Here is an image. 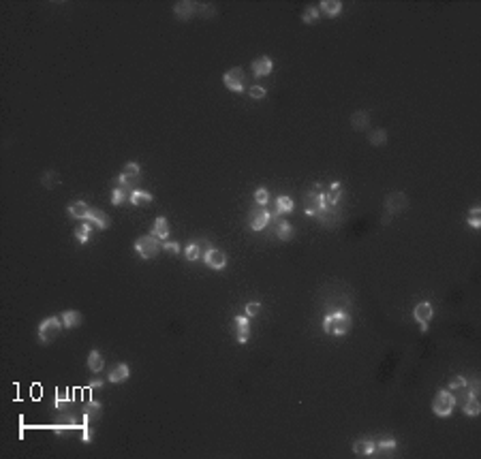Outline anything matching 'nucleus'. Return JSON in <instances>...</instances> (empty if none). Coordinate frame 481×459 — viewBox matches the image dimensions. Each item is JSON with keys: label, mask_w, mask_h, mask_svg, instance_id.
Masks as SVG:
<instances>
[{"label": "nucleus", "mask_w": 481, "mask_h": 459, "mask_svg": "<svg viewBox=\"0 0 481 459\" xmlns=\"http://www.w3.org/2000/svg\"><path fill=\"white\" fill-rule=\"evenodd\" d=\"M32 397H41V387L39 385L32 387Z\"/></svg>", "instance_id": "obj_45"}, {"label": "nucleus", "mask_w": 481, "mask_h": 459, "mask_svg": "<svg viewBox=\"0 0 481 459\" xmlns=\"http://www.w3.org/2000/svg\"><path fill=\"white\" fill-rule=\"evenodd\" d=\"M469 224L473 229H479L481 227V209L479 207H473L469 212Z\"/></svg>", "instance_id": "obj_36"}, {"label": "nucleus", "mask_w": 481, "mask_h": 459, "mask_svg": "<svg viewBox=\"0 0 481 459\" xmlns=\"http://www.w3.org/2000/svg\"><path fill=\"white\" fill-rule=\"evenodd\" d=\"M161 244H159V237L156 235H141L135 239V250L141 259H154L156 254L161 252Z\"/></svg>", "instance_id": "obj_4"}, {"label": "nucleus", "mask_w": 481, "mask_h": 459, "mask_svg": "<svg viewBox=\"0 0 481 459\" xmlns=\"http://www.w3.org/2000/svg\"><path fill=\"white\" fill-rule=\"evenodd\" d=\"M152 235L163 239V242H167V237H169V222H167V218H163V216L156 218L154 227H152Z\"/></svg>", "instance_id": "obj_22"}, {"label": "nucleus", "mask_w": 481, "mask_h": 459, "mask_svg": "<svg viewBox=\"0 0 481 459\" xmlns=\"http://www.w3.org/2000/svg\"><path fill=\"white\" fill-rule=\"evenodd\" d=\"M204 261L210 269H214V272H221V269L227 267V254H225L223 250H219V248H210V250H206Z\"/></svg>", "instance_id": "obj_9"}, {"label": "nucleus", "mask_w": 481, "mask_h": 459, "mask_svg": "<svg viewBox=\"0 0 481 459\" xmlns=\"http://www.w3.org/2000/svg\"><path fill=\"white\" fill-rule=\"evenodd\" d=\"M90 231H92V222H86V224H81L79 229H75V237H77L81 244H88Z\"/></svg>", "instance_id": "obj_31"}, {"label": "nucleus", "mask_w": 481, "mask_h": 459, "mask_svg": "<svg viewBox=\"0 0 481 459\" xmlns=\"http://www.w3.org/2000/svg\"><path fill=\"white\" fill-rule=\"evenodd\" d=\"M396 447H398V442L394 438H383L379 442H374V453L379 451L381 455H387L389 451H396Z\"/></svg>", "instance_id": "obj_28"}, {"label": "nucleus", "mask_w": 481, "mask_h": 459, "mask_svg": "<svg viewBox=\"0 0 481 459\" xmlns=\"http://www.w3.org/2000/svg\"><path fill=\"white\" fill-rule=\"evenodd\" d=\"M454 408H456V397L452 395V391H447V389L439 391L437 397H434V402H432V412H434V415L445 419V417L452 415Z\"/></svg>", "instance_id": "obj_3"}, {"label": "nucleus", "mask_w": 481, "mask_h": 459, "mask_svg": "<svg viewBox=\"0 0 481 459\" xmlns=\"http://www.w3.org/2000/svg\"><path fill=\"white\" fill-rule=\"evenodd\" d=\"M86 220L88 222H92L94 227H99V229H107L109 224H111V218L105 214V212H101V209H92L90 207V212H88V216H86Z\"/></svg>", "instance_id": "obj_15"}, {"label": "nucleus", "mask_w": 481, "mask_h": 459, "mask_svg": "<svg viewBox=\"0 0 481 459\" xmlns=\"http://www.w3.org/2000/svg\"><path fill=\"white\" fill-rule=\"evenodd\" d=\"M56 402H71V389L69 387H58L56 389Z\"/></svg>", "instance_id": "obj_38"}, {"label": "nucleus", "mask_w": 481, "mask_h": 459, "mask_svg": "<svg viewBox=\"0 0 481 459\" xmlns=\"http://www.w3.org/2000/svg\"><path fill=\"white\" fill-rule=\"evenodd\" d=\"M269 218H272V214L267 209H252L250 216H248V224H250L252 231H263L269 224Z\"/></svg>", "instance_id": "obj_11"}, {"label": "nucleus", "mask_w": 481, "mask_h": 459, "mask_svg": "<svg viewBox=\"0 0 481 459\" xmlns=\"http://www.w3.org/2000/svg\"><path fill=\"white\" fill-rule=\"evenodd\" d=\"M197 13H201V15H214V4H199Z\"/></svg>", "instance_id": "obj_43"}, {"label": "nucleus", "mask_w": 481, "mask_h": 459, "mask_svg": "<svg viewBox=\"0 0 481 459\" xmlns=\"http://www.w3.org/2000/svg\"><path fill=\"white\" fill-rule=\"evenodd\" d=\"M413 316H415V320L419 322V331H422V333H426V331H428V322H430L432 316H434V307L428 304V302H422V304L415 306Z\"/></svg>", "instance_id": "obj_8"}, {"label": "nucleus", "mask_w": 481, "mask_h": 459, "mask_svg": "<svg viewBox=\"0 0 481 459\" xmlns=\"http://www.w3.org/2000/svg\"><path fill=\"white\" fill-rule=\"evenodd\" d=\"M323 212H325V190L317 184L306 194V216H319Z\"/></svg>", "instance_id": "obj_2"}, {"label": "nucleus", "mask_w": 481, "mask_h": 459, "mask_svg": "<svg viewBox=\"0 0 481 459\" xmlns=\"http://www.w3.org/2000/svg\"><path fill=\"white\" fill-rule=\"evenodd\" d=\"M257 314H261V304L259 302L246 304V316H257Z\"/></svg>", "instance_id": "obj_40"}, {"label": "nucleus", "mask_w": 481, "mask_h": 459, "mask_svg": "<svg viewBox=\"0 0 481 459\" xmlns=\"http://www.w3.org/2000/svg\"><path fill=\"white\" fill-rule=\"evenodd\" d=\"M370 144L372 146H385L387 144V131L385 129H379V131H374V133H370Z\"/></svg>", "instance_id": "obj_32"}, {"label": "nucleus", "mask_w": 481, "mask_h": 459, "mask_svg": "<svg viewBox=\"0 0 481 459\" xmlns=\"http://www.w3.org/2000/svg\"><path fill=\"white\" fill-rule=\"evenodd\" d=\"M103 367H105V361H103V357H101V352L94 348V350L88 355V370L94 372V374H101Z\"/></svg>", "instance_id": "obj_23"}, {"label": "nucleus", "mask_w": 481, "mask_h": 459, "mask_svg": "<svg viewBox=\"0 0 481 459\" xmlns=\"http://www.w3.org/2000/svg\"><path fill=\"white\" fill-rule=\"evenodd\" d=\"M129 203H133V205L137 207H146L152 203V194H150L148 190H139V188H135V190L129 194Z\"/></svg>", "instance_id": "obj_18"}, {"label": "nucleus", "mask_w": 481, "mask_h": 459, "mask_svg": "<svg viewBox=\"0 0 481 459\" xmlns=\"http://www.w3.org/2000/svg\"><path fill=\"white\" fill-rule=\"evenodd\" d=\"M293 207H295V203H293V199L287 197V194H280V197L276 199V214L278 216L293 212Z\"/></svg>", "instance_id": "obj_25"}, {"label": "nucleus", "mask_w": 481, "mask_h": 459, "mask_svg": "<svg viewBox=\"0 0 481 459\" xmlns=\"http://www.w3.org/2000/svg\"><path fill=\"white\" fill-rule=\"evenodd\" d=\"M124 201H129V192L124 190V188H120V186H116L114 190H111V205H122Z\"/></svg>", "instance_id": "obj_30"}, {"label": "nucleus", "mask_w": 481, "mask_h": 459, "mask_svg": "<svg viewBox=\"0 0 481 459\" xmlns=\"http://www.w3.org/2000/svg\"><path fill=\"white\" fill-rule=\"evenodd\" d=\"M462 412H464L467 417H477L479 412H481V404H479L477 397H469V400L462 404Z\"/></svg>", "instance_id": "obj_27"}, {"label": "nucleus", "mask_w": 481, "mask_h": 459, "mask_svg": "<svg viewBox=\"0 0 481 459\" xmlns=\"http://www.w3.org/2000/svg\"><path fill=\"white\" fill-rule=\"evenodd\" d=\"M302 19L306 21V24H314V21L319 19V6H306V11L302 15Z\"/></svg>", "instance_id": "obj_34"}, {"label": "nucleus", "mask_w": 481, "mask_h": 459, "mask_svg": "<svg viewBox=\"0 0 481 459\" xmlns=\"http://www.w3.org/2000/svg\"><path fill=\"white\" fill-rule=\"evenodd\" d=\"M248 94H250V99H254V101H261V99H265V88H261V86H252L250 90H248Z\"/></svg>", "instance_id": "obj_39"}, {"label": "nucleus", "mask_w": 481, "mask_h": 459, "mask_svg": "<svg viewBox=\"0 0 481 459\" xmlns=\"http://www.w3.org/2000/svg\"><path fill=\"white\" fill-rule=\"evenodd\" d=\"M274 69V62L269 56H259L257 60H252V73L254 77H265V75H269Z\"/></svg>", "instance_id": "obj_14"}, {"label": "nucleus", "mask_w": 481, "mask_h": 459, "mask_svg": "<svg viewBox=\"0 0 481 459\" xmlns=\"http://www.w3.org/2000/svg\"><path fill=\"white\" fill-rule=\"evenodd\" d=\"M276 235L282 239V242H289V239L293 237V227L287 222V220H280L278 222V231H276Z\"/></svg>", "instance_id": "obj_29"}, {"label": "nucleus", "mask_w": 481, "mask_h": 459, "mask_svg": "<svg viewBox=\"0 0 481 459\" xmlns=\"http://www.w3.org/2000/svg\"><path fill=\"white\" fill-rule=\"evenodd\" d=\"M105 385V380L103 378H94L92 382H90V389H94V387H103Z\"/></svg>", "instance_id": "obj_44"}, {"label": "nucleus", "mask_w": 481, "mask_h": 459, "mask_svg": "<svg viewBox=\"0 0 481 459\" xmlns=\"http://www.w3.org/2000/svg\"><path fill=\"white\" fill-rule=\"evenodd\" d=\"M139 177H141V167H139V164L137 162H126L122 173H120V177H118L120 188H124V190L131 194L135 190V184L139 182Z\"/></svg>", "instance_id": "obj_6"}, {"label": "nucleus", "mask_w": 481, "mask_h": 459, "mask_svg": "<svg viewBox=\"0 0 481 459\" xmlns=\"http://www.w3.org/2000/svg\"><path fill=\"white\" fill-rule=\"evenodd\" d=\"M254 201H257V205H265V203L269 201L267 188H257V190H254Z\"/></svg>", "instance_id": "obj_37"}, {"label": "nucleus", "mask_w": 481, "mask_h": 459, "mask_svg": "<svg viewBox=\"0 0 481 459\" xmlns=\"http://www.w3.org/2000/svg\"><path fill=\"white\" fill-rule=\"evenodd\" d=\"M353 453L357 457H370L374 455V440H357L353 445Z\"/></svg>", "instance_id": "obj_21"}, {"label": "nucleus", "mask_w": 481, "mask_h": 459, "mask_svg": "<svg viewBox=\"0 0 481 459\" xmlns=\"http://www.w3.org/2000/svg\"><path fill=\"white\" fill-rule=\"evenodd\" d=\"M407 205H409V199L404 192H392L385 199V212L387 214H400L407 209Z\"/></svg>", "instance_id": "obj_10"}, {"label": "nucleus", "mask_w": 481, "mask_h": 459, "mask_svg": "<svg viewBox=\"0 0 481 459\" xmlns=\"http://www.w3.org/2000/svg\"><path fill=\"white\" fill-rule=\"evenodd\" d=\"M223 84L227 86L231 92H242L246 88V77H244V69L242 66H234L231 71H227L223 75Z\"/></svg>", "instance_id": "obj_7"}, {"label": "nucleus", "mask_w": 481, "mask_h": 459, "mask_svg": "<svg viewBox=\"0 0 481 459\" xmlns=\"http://www.w3.org/2000/svg\"><path fill=\"white\" fill-rule=\"evenodd\" d=\"M323 331L329 335H347L351 331V316L347 312H332L323 318Z\"/></svg>", "instance_id": "obj_1"}, {"label": "nucleus", "mask_w": 481, "mask_h": 459, "mask_svg": "<svg viewBox=\"0 0 481 459\" xmlns=\"http://www.w3.org/2000/svg\"><path fill=\"white\" fill-rule=\"evenodd\" d=\"M60 320H62V325H64L66 329L79 327V325H81V312H77V310H64L62 314H60Z\"/></svg>", "instance_id": "obj_19"}, {"label": "nucleus", "mask_w": 481, "mask_h": 459, "mask_svg": "<svg viewBox=\"0 0 481 459\" xmlns=\"http://www.w3.org/2000/svg\"><path fill=\"white\" fill-rule=\"evenodd\" d=\"M58 184H60V175H58L56 171H47V173L43 175V186H45V188H54V186H58Z\"/></svg>", "instance_id": "obj_35"}, {"label": "nucleus", "mask_w": 481, "mask_h": 459, "mask_svg": "<svg viewBox=\"0 0 481 459\" xmlns=\"http://www.w3.org/2000/svg\"><path fill=\"white\" fill-rule=\"evenodd\" d=\"M103 412V406L99 402H86L84 404V425H88V421H99Z\"/></svg>", "instance_id": "obj_17"}, {"label": "nucleus", "mask_w": 481, "mask_h": 459, "mask_svg": "<svg viewBox=\"0 0 481 459\" xmlns=\"http://www.w3.org/2000/svg\"><path fill=\"white\" fill-rule=\"evenodd\" d=\"M81 438H84V442H88V445H90V442H92L94 440V430H92V427H84V436H81Z\"/></svg>", "instance_id": "obj_42"}, {"label": "nucleus", "mask_w": 481, "mask_h": 459, "mask_svg": "<svg viewBox=\"0 0 481 459\" xmlns=\"http://www.w3.org/2000/svg\"><path fill=\"white\" fill-rule=\"evenodd\" d=\"M236 340L240 344H246L250 340V322H248V316H236Z\"/></svg>", "instance_id": "obj_13"}, {"label": "nucleus", "mask_w": 481, "mask_h": 459, "mask_svg": "<svg viewBox=\"0 0 481 459\" xmlns=\"http://www.w3.org/2000/svg\"><path fill=\"white\" fill-rule=\"evenodd\" d=\"M62 327L64 325H62V320H60V318H56V316H47V318L41 320V325H39V340L43 344L54 342L56 337L60 335Z\"/></svg>", "instance_id": "obj_5"}, {"label": "nucleus", "mask_w": 481, "mask_h": 459, "mask_svg": "<svg viewBox=\"0 0 481 459\" xmlns=\"http://www.w3.org/2000/svg\"><path fill=\"white\" fill-rule=\"evenodd\" d=\"M88 212H90V207H88L86 201H73L71 205H69V214H71L73 218H86Z\"/></svg>", "instance_id": "obj_26"}, {"label": "nucleus", "mask_w": 481, "mask_h": 459, "mask_svg": "<svg viewBox=\"0 0 481 459\" xmlns=\"http://www.w3.org/2000/svg\"><path fill=\"white\" fill-rule=\"evenodd\" d=\"M319 11L325 13L327 17H336L342 11V2L340 0H323V2H319Z\"/></svg>", "instance_id": "obj_20"}, {"label": "nucleus", "mask_w": 481, "mask_h": 459, "mask_svg": "<svg viewBox=\"0 0 481 459\" xmlns=\"http://www.w3.org/2000/svg\"><path fill=\"white\" fill-rule=\"evenodd\" d=\"M197 9H199L197 2H191V0H180V2L174 4V15L178 19L186 21V19H191L193 15L197 13Z\"/></svg>", "instance_id": "obj_12"}, {"label": "nucleus", "mask_w": 481, "mask_h": 459, "mask_svg": "<svg viewBox=\"0 0 481 459\" xmlns=\"http://www.w3.org/2000/svg\"><path fill=\"white\" fill-rule=\"evenodd\" d=\"M129 376H131L129 365H126V363H118V365H114V367L109 370L107 382H124V380H129Z\"/></svg>", "instance_id": "obj_16"}, {"label": "nucleus", "mask_w": 481, "mask_h": 459, "mask_svg": "<svg viewBox=\"0 0 481 459\" xmlns=\"http://www.w3.org/2000/svg\"><path fill=\"white\" fill-rule=\"evenodd\" d=\"M368 124H370V116H368V111H355V114L351 116V126L355 131L368 129Z\"/></svg>", "instance_id": "obj_24"}, {"label": "nucleus", "mask_w": 481, "mask_h": 459, "mask_svg": "<svg viewBox=\"0 0 481 459\" xmlns=\"http://www.w3.org/2000/svg\"><path fill=\"white\" fill-rule=\"evenodd\" d=\"M184 254H186V259H189V261H197V259L201 257V248H199V244H197V242L189 244V246L184 248Z\"/></svg>", "instance_id": "obj_33"}, {"label": "nucleus", "mask_w": 481, "mask_h": 459, "mask_svg": "<svg viewBox=\"0 0 481 459\" xmlns=\"http://www.w3.org/2000/svg\"><path fill=\"white\" fill-rule=\"evenodd\" d=\"M163 250H167L169 254H180V250H182V248H180L178 242H165V244H163Z\"/></svg>", "instance_id": "obj_41"}, {"label": "nucleus", "mask_w": 481, "mask_h": 459, "mask_svg": "<svg viewBox=\"0 0 481 459\" xmlns=\"http://www.w3.org/2000/svg\"><path fill=\"white\" fill-rule=\"evenodd\" d=\"M81 391H84V402H90V387L81 389Z\"/></svg>", "instance_id": "obj_46"}]
</instances>
